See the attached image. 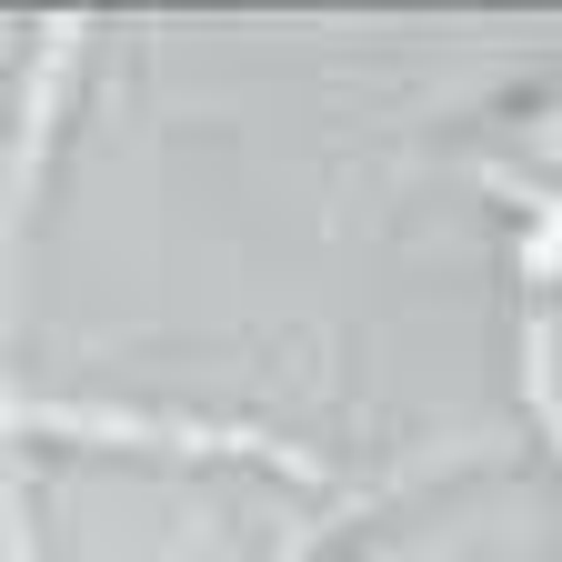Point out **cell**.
<instances>
[{"label": "cell", "mask_w": 562, "mask_h": 562, "mask_svg": "<svg viewBox=\"0 0 562 562\" xmlns=\"http://www.w3.org/2000/svg\"><path fill=\"white\" fill-rule=\"evenodd\" d=\"M482 181L532 211V241H522V402H532L542 442L562 462V312H552V292H562V191H542L522 171H482Z\"/></svg>", "instance_id": "2"}, {"label": "cell", "mask_w": 562, "mask_h": 562, "mask_svg": "<svg viewBox=\"0 0 562 562\" xmlns=\"http://www.w3.org/2000/svg\"><path fill=\"white\" fill-rule=\"evenodd\" d=\"M0 432H31V442H121V452H241V462H271V472H322L302 442L251 432V422L111 412V402H21V392H0Z\"/></svg>", "instance_id": "1"}, {"label": "cell", "mask_w": 562, "mask_h": 562, "mask_svg": "<svg viewBox=\"0 0 562 562\" xmlns=\"http://www.w3.org/2000/svg\"><path fill=\"white\" fill-rule=\"evenodd\" d=\"M81 60V21H50L31 41V81H21V140L0 161V322H11V251H21V222H31V191H41V161H50V131H60V81Z\"/></svg>", "instance_id": "3"}]
</instances>
